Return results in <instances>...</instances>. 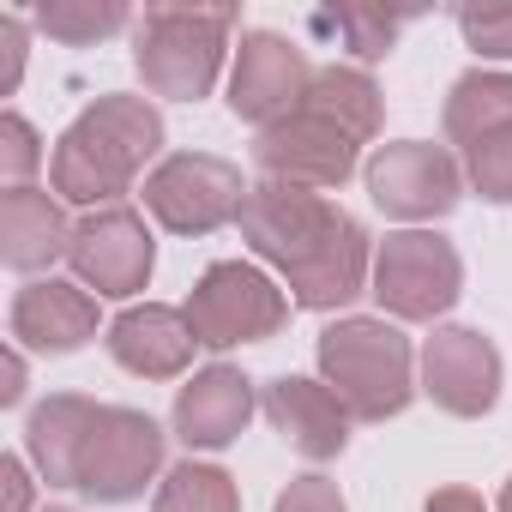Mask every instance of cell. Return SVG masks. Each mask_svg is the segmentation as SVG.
Listing matches in <instances>:
<instances>
[{
  "instance_id": "1",
  "label": "cell",
  "mask_w": 512,
  "mask_h": 512,
  "mask_svg": "<svg viewBox=\"0 0 512 512\" xmlns=\"http://www.w3.org/2000/svg\"><path fill=\"white\" fill-rule=\"evenodd\" d=\"M157 145H163V115L145 97H121V91L115 97H97L55 139L49 187L67 205L103 211V205H115L133 187V175L157 157Z\"/></svg>"
},
{
  "instance_id": "2",
  "label": "cell",
  "mask_w": 512,
  "mask_h": 512,
  "mask_svg": "<svg viewBox=\"0 0 512 512\" xmlns=\"http://www.w3.org/2000/svg\"><path fill=\"white\" fill-rule=\"evenodd\" d=\"M320 380L356 422H386L416 398V350L392 320L350 314L320 332Z\"/></svg>"
},
{
  "instance_id": "3",
  "label": "cell",
  "mask_w": 512,
  "mask_h": 512,
  "mask_svg": "<svg viewBox=\"0 0 512 512\" xmlns=\"http://www.w3.org/2000/svg\"><path fill=\"white\" fill-rule=\"evenodd\" d=\"M229 31H235V7H151L133 49L145 91L169 103L211 97L229 55Z\"/></svg>"
},
{
  "instance_id": "4",
  "label": "cell",
  "mask_w": 512,
  "mask_h": 512,
  "mask_svg": "<svg viewBox=\"0 0 512 512\" xmlns=\"http://www.w3.org/2000/svg\"><path fill=\"white\" fill-rule=\"evenodd\" d=\"M290 320V296L247 260H217L187 296V326L205 350H235V344H260Z\"/></svg>"
},
{
  "instance_id": "5",
  "label": "cell",
  "mask_w": 512,
  "mask_h": 512,
  "mask_svg": "<svg viewBox=\"0 0 512 512\" xmlns=\"http://www.w3.org/2000/svg\"><path fill=\"white\" fill-rule=\"evenodd\" d=\"M464 290L458 247L434 229H398L374 247V296L392 320H440Z\"/></svg>"
},
{
  "instance_id": "6",
  "label": "cell",
  "mask_w": 512,
  "mask_h": 512,
  "mask_svg": "<svg viewBox=\"0 0 512 512\" xmlns=\"http://www.w3.org/2000/svg\"><path fill=\"white\" fill-rule=\"evenodd\" d=\"M241 169L211 157V151H175L145 175V205L163 229L175 235H211L241 217Z\"/></svg>"
},
{
  "instance_id": "7",
  "label": "cell",
  "mask_w": 512,
  "mask_h": 512,
  "mask_svg": "<svg viewBox=\"0 0 512 512\" xmlns=\"http://www.w3.org/2000/svg\"><path fill=\"white\" fill-rule=\"evenodd\" d=\"M67 266H73V284H85L97 302L115 296H139L151 284V266H157V247H151V229L133 205H103V211H85L73 223V247H67Z\"/></svg>"
},
{
  "instance_id": "8",
  "label": "cell",
  "mask_w": 512,
  "mask_h": 512,
  "mask_svg": "<svg viewBox=\"0 0 512 512\" xmlns=\"http://www.w3.org/2000/svg\"><path fill=\"white\" fill-rule=\"evenodd\" d=\"M241 241L260 253L266 266H278L284 278L296 272V266H308L314 253H320V241L332 235V223H338V205L332 199H320V193H308V187H284V181H253L247 187V199H241Z\"/></svg>"
},
{
  "instance_id": "9",
  "label": "cell",
  "mask_w": 512,
  "mask_h": 512,
  "mask_svg": "<svg viewBox=\"0 0 512 512\" xmlns=\"http://www.w3.org/2000/svg\"><path fill=\"white\" fill-rule=\"evenodd\" d=\"M368 199L398 217V223H428V217H446L464 193V163L446 151V145H428V139H398V145H380L368 157Z\"/></svg>"
},
{
  "instance_id": "10",
  "label": "cell",
  "mask_w": 512,
  "mask_h": 512,
  "mask_svg": "<svg viewBox=\"0 0 512 512\" xmlns=\"http://www.w3.org/2000/svg\"><path fill=\"white\" fill-rule=\"evenodd\" d=\"M163 470V428L145 416V410H121V404H103L91 440H85V464H79V494L91 500H133L145 494V482Z\"/></svg>"
},
{
  "instance_id": "11",
  "label": "cell",
  "mask_w": 512,
  "mask_h": 512,
  "mask_svg": "<svg viewBox=\"0 0 512 512\" xmlns=\"http://www.w3.org/2000/svg\"><path fill=\"white\" fill-rule=\"evenodd\" d=\"M308 85H314V67L290 37L247 31L241 49H235V73H229V109L253 127H272V121L302 109Z\"/></svg>"
},
{
  "instance_id": "12",
  "label": "cell",
  "mask_w": 512,
  "mask_h": 512,
  "mask_svg": "<svg viewBox=\"0 0 512 512\" xmlns=\"http://www.w3.org/2000/svg\"><path fill=\"white\" fill-rule=\"evenodd\" d=\"M253 157H260L266 181H284V187H308V193H320V187H344V181L356 175L362 145L344 139L332 121L296 109V115L260 127V145H253Z\"/></svg>"
},
{
  "instance_id": "13",
  "label": "cell",
  "mask_w": 512,
  "mask_h": 512,
  "mask_svg": "<svg viewBox=\"0 0 512 512\" xmlns=\"http://www.w3.org/2000/svg\"><path fill=\"white\" fill-rule=\"evenodd\" d=\"M422 392L446 416H488L500 398V350L476 326H440L422 344Z\"/></svg>"
},
{
  "instance_id": "14",
  "label": "cell",
  "mask_w": 512,
  "mask_h": 512,
  "mask_svg": "<svg viewBox=\"0 0 512 512\" xmlns=\"http://www.w3.org/2000/svg\"><path fill=\"white\" fill-rule=\"evenodd\" d=\"M97 296L85 284L67 278H31L13 296V344L19 350H43V356H67L79 344L97 338Z\"/></svg>"
},
{
  "instance_id": "15",
  "label": "cell",
  "mask_w": 512,
  "mask_h": 512,
  "mask_svg": "<svg viewBox=\"0 0 512 512\" xmlns=\"http://www.w3.org/2000/svg\"><path fill=\"white\" fill-rule=\"evenodd\" d=\"M266 416H272V428L302 452V458H314V464H326V458H338L344 446H350V410H344V398L326 386V380H308V374H284V380H272L266 386Z\"/></svg>"
},
{
  "instance_id": "16",
  "label": "cell",
  "mask_w": 512,
  "mask_h": 512,
  "mask_svg": "<svg viewBox=\"0 0 512 512\" xmlns=\"http://www.w3.org/2000/svg\"><path fill=\"white\" fill-rule=\"evenodd\" d=\"M284 284H290V302L308 308V314H332V308L356 302V296L374 284V247H368V229H362L350 211H338V223H332V235L320 241V253H314L308 266H296Z\"/></svg>"
},
{
  "instance_id": "17",
  "label": "cell",
  "mask_w": 512,
  "mask_h": 512,
  "mask_svg": "<svg viewBox=\"0 0 512 512\" xmlns=\"http://www.w3.org/2000/svg\"><path fill=\"white\" fill-rule=\"evenodd\" d=\"M199 338L187 326V308H163V302H133L127 314L109 320V356L139 374V380H175L187 374Z\"/></svg>"
},
{
  "instance_id": "18",
  "label": "cell",
  "mask_w": 512,
  "mask_h": 512,
  "mask_svg": "<svg viewBox=\"0 0 512 512\" xmlns=\"http://www.w3.org/2000/svg\"><path fill=\"white\" fill-rule=\"evenodd\" d=\"M247 422H253V380H247L241 368H229V362L199 368V374L175 392V434H181L193 452L229 446Z\"/></svg>"
},
{
  "instance_id": "19",
  "label": "cell",
  "mask_w": 512,
  "mask_h": 512,
  "mask_svg": "<svg viewBox=\"0 0 512 512\" xmlns=\"http://www.w3.org/2000/svg\"><path fill=\"white\" fill-rule=\"evenodd\" d=\"M67 247H73V223L49 187L0 193V260H7V272H25V278L49 272L55 260H67Z\"/></svg>"
},
{
  "instance_id": "20",
  "label": "cell",
  "mask_w": 512,
  "mask_h": 512,
  "mask_svg": "<svg viewBox=\"0 0 512 512\" xmlns=\"http://www.w3.org/2000/svg\"><path fill=\"white\" fill-rule=\"evenodd\" d=\"M103 404L79 398V392H55L31 410L25 422V458L49 488H79V464H85V440L97 428Z\"/></svg>"
},
{
  "instance_id": "21",
  "label": "cell",
  "mask_w": 512,
  "mask_h": 512,
  "mask_svg": "<svg viewBox=\"0 0 512 512\" xmlns=\"http://www.w3.org/2000/svg\"><path fill=\"white\" fill-rule=\"evenodd\" d=\"M302 109L320 115V121H332L356 145H368L380 133V85L362 67H320L314 85H308V97H302Z\"/></svg>"
},
{
  "instance_id": "22",
  "label": "cell",
  "mask_w": 512,
  "mask_h": 512,
  "mask_svg": "<svg viewBox=\"0 0 512 512\" xmlns=\"http://www.w3.org/2000/svg\"><path fill=\"white\" fill-rule=\"evenodd\" d=\"M506 127H512V73H488V67L464 73L446 97V139L476 151L482 139H494Z\"/></svg>"
},
{
  "instance_id": "23",
  "label": "cell",
  "mask_w": 512,
  "mask_h": 512,
  "mask_svg": "<svg viewBox=\"0 0 512 512\" xmlns=\"http://www.w3.org/2000/svg\"><path fill=\"white\" fill-rule=\"evenodd\" d=\"M31 19H37L43 37L67 43V49H91V43H103L127 25V7L121 0H43Z\"/></svg>"
},
{
  "instance_id": "24",
  "label": "cell",
  "mask_w": 512,
  "mask_h": 512,
  "mask_svg": "<svg viewBox=\"0 0 512 512\" xmlns=\"http://www.w3.org/2000/svg\"><path fill=\"white\" fill-rule=\"evenodd\" d=\"M151 512H241V494L229 482V470L217 464H175L157 488V506Z\"/></svg>"
},
{
  "instance_id": "25",
  "label": "cell",
  "mask_w": 512,
  "mask_h": 512,
  "mask_svg": "<svg viewBox=\"0 0 512 512\" xmlns=\"http://www.w3.org/2000/svg\"><path fill=\"white\" fill-rule=\"evenodd\" d=\"M314 25L320 31H338L356 61H386L392 43H398V31L410 19L404 13H380V7H332V13H314Z\"/></svg>"
},
{
  "instance_id": "26",
  "label": "cell",
  "mask_w": 512,
  "mask_h": 512,
  "mask_svg": "<svg viewBox=\"0 0 512 512\" xmlns=\"http://www.w3.org/2000/svg\"><path fill=\"white\" fill-rule=\"evenodd\" d=\"M464 181H470L482 199L512 205V127L494 133V139H482L476 151H464Z\"/></svg>"
},
{
  "instance_id": "27",
  "label": "cell",
  "mask_w": 512,
  "mask_h": 512,
  "mask_svg": "<svg viewBox=\"0 0 512 512\" xmlns=\"http://www.w3.org/2000/svg\"><path fill=\"white\" fill-rule=\"evenodd\" d=\"M43 139H37V127L19 115V109H7L0 115V175H7V187H31V175L43 169Z\"/></svg>"
},
{
  "instance_id": "28",
  "label": "cell",
  "mask_w": 512,
  "mask_h": 512,
  "mask_svg": "<svg viewBox=\"0 0 512 512\" xmlns=\"http://www.w3.org/2000/svg\"><path fill=\"white\" fill-rule=\"evenodd\" d=\"M458 31L476 55L488 61H512V7H464L458 13Z\"/></svg>"
},
{
  "instance_id": "29",
  "label": "cell",
  "mask_w": 512,
  "mask_h": 512,
  "mask_svg": "<svg viewBox=\"0 0 512 512\" xmlns=\"http://www.w3.org/2000/svg\"><path fill=\"white\" fill-rule=\"evenodd\" d=\"M272 512H350V506H344V494H338V482H332V476L308 470V476H290V488L278 494V506H272Z\"/></svg>"
},
{
  "instance_id": "30",
  "label": "cell",
  "mask_w": 512,
  "mask_h": 512,
  "mask_svg": "<svg viewBox=\"0 0 512 512\" xmlns=\"http://www.w3.org/2000/svg\"><path fill=\"white\" fill-rule=\"evenodd\" d=\"M25 19L19 13H0V97H13L25 79Z\"/></svg>"
},
{
  "instance_id": "31",
  "label": "cell",
  "mask_w": 512,
  "mask_h": 512,
  "mask_svg": "<svg viewBox=\"0 0 512 512\" xmlns=\"http://www.w3.org/2000/svg\"><path fill=\"white\" fill-rule=\"evenodd\" d=\"M31 458H0V482H7V512H31Z\"/></svg>"
},
{
  "instance_id": "32",
  "label": "cell",
  "mask_w": 512,
  "mask_h": 512,
  "mask_svg": "<svg viewBox=\"0 0 512 512\" xmlns=\"http://www.w3.org/2000/svg\"><path fill=\"white\" fill-rule=\"evenodd\" d=\"M25 398V350L7 344V356H0V404H19Z\"/></svg>"
},
{
  "instance_id": "33",
  "label": "cell",
  "mask_w": 512,
  "mask_h": 512,
  "mask_svg": "<svg viewBox=\"0 0 512 512\" xmlns=\"http://www.w3.org/2000/svg\"><path fill=\"white\" fill-rule=\"evenodd\" d=\"M422 512H488V506H482L476 488H458V482H452V488H434Z\"/></svg>"
},
{
  "instance_id": "34",
  "label": "cell",
  "mask_w": 512,
  "mask_h": 512,
  "mask_svg": "<svg viewBox=\"0 0 512 512\" xmlns=\"http://www.w3.org/2000/svg\"><path fill=\"white\" fill-rule=\"evenodd\" d=\"M500 512H512V476H506V488H500Z\"/></svg>"
},
{
  "instance_id": "35",
  "label": "cell",
  "mask_w": 512,
  "mask_h": 512,
  "mask_svg": "<svg viewBox=\"0 0 512 512\" xmlns=\"http://www.w3.org/2000/svg\"><path fill=\"white\" fill-rule=\"evenodd\" d=\"M49 512H61V506H49Z\"/></svg>"
}]
</instances>
